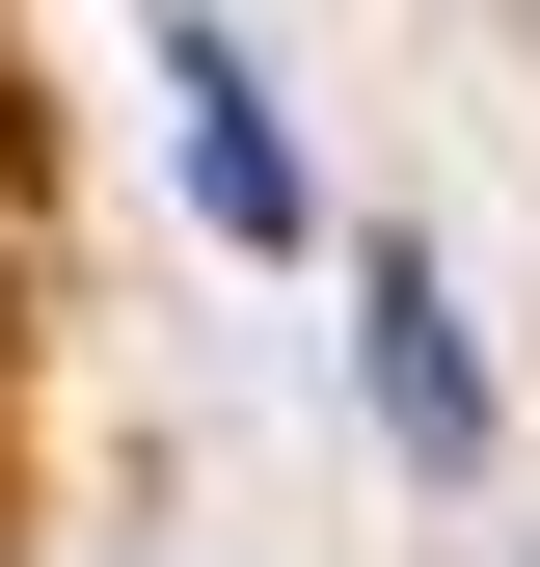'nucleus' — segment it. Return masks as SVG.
Masks as SVG:
<instances>
[{"label":"nucleus","mask_w":540,"mask_h":567,"mask_svg":"<svg viewBox=\"0 0 540 567\" xmlns=\"http://www.w3.org/2000/svg\"><path fill=\"white\" fill-rule=\"evenodd\" d=\"M163 109H189V217H217V244H298L324 217L298 135H270V82H243V28H163Z\"/></svg>","instance_id":"1"},{"label":"nucleus","mask_w":540,"mask_h":567,"mask_svg":"<svg viewBox=\"0 0 540 567\" xmlns=\"http://www.w3.org/2000/svg\"><path fill=\"white\" fill-rule=\"evenodd\" d=\"M352 324H378V433H405V460L459 486V460H487V379H459V298H433V270L378 244V298H352Z\"/></svg>","instance_id":"2"}]
</instances>
